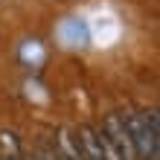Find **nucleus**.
I'll return each mask as SVG.
<instances>
[{"label":"nucleus","instance_id":"f257e3e1","mask_svg":"<svg viewBox=\"0 0 160 160\" xmlns=\"http://www.w3.org/2000/svg\"><path fill=\"white\" fill-rule=\"evenodd\" d=\"M125 128L131 134L137 160H157L160 154V114L152 111H134L125 114Z\"/></svg>","mask_w":160,"mask_h":160},{"label":"nucleus","instance_id":"f03ea898","mask_svg":"<svg viewBox=\"0 0 160 160\" xmlns=\"http://www.w3.org/2000/svg\"><path fill=\"white\" fill-rule=\"evenodd\" d=\"M99 131L111 140V146L117 148L119 160H137L134 143H131V134H128V128H125V114H108Z\"/></svg>","mask_w":160,"mask_h":160},{"label":"nucleus","instance_id":"7ed1b4c3","mask_svg":"<svg viewBox=\"0 0 160 160\" xmlns=\"http://www.w3.org/2000/svg\"><path fill=\"white\" fill-rule=\"evenodd\" d=\"M76 140H79L82 160H105V154H102V148H99V140H96V128H93V125H79Z\"/></svg>","mask_w":160,"mask_h":160},{"label":"nucleus","instance_id":"20e7f679","mask_svg":"<svg viewBox=\"0 0 160 160\" xmlns=\"http://www.w3.org/2000/svg\"><path fill=\"white\" fill-rule=\"evenodd\" d=\"M55 160H82V154H79V140H76V134L73 131H58V137H55Z\"/></svg>","mask_w":160,"mask_h":160},{"label":"nucleus","instance_id":"39448f33","mask_svg":"<svg viewBox=\"0 0 160 160\" xmlns=\"http://www.w3.org/2000/svg\"><path fill=\"white\" fill-rule=\"evenodd\" d=\"M0 152H3V160L21 157V143H18L15 131H0Z\"/></svg>","mask_w":160,"mask_h":160},{"label":"nucleus","instance_id":"423d86ee","mask_svg":"<svg viewBox=\"0 0 160 160\" xmlns=\"http://www.w3.org/2000/svg\"><path fill=\"white\" fill-rule=\"evenodd\" d=\"M96 140H99V148H102V154H105V160H119V154H117V148L111 146V140L102 134V131L96 128Z\"/></svg>","mask_w":160,"mask_h":160},{"label":"nucleus","instance_id":"0eeeda50","mask_svg":"<svg viewBox=\"0 0 160 160\" xmlns=\"http://www.w3.org/2000/svg\"><path fill=\"white\" fill-rule=\"evenodd\" d=\"M26 160V157H23ZM29 160H55V154L52 152H41V154H35V157H29Z\"/></svg>","mask_w":160,"mask_h":160},{"label":"nucleus","instance_id":"6e6552de","mask_svg":"<svg viewBox=\"0 0 160 160\" xmlns=\"http://www.w3.org/2000/svg\"><path fill=\"white\" fill-rule=\"evenodd\" d=\"M15 160H23V157H15Z\"/></svg>","mask_w":160,"mask_h":160}]
</instances>
